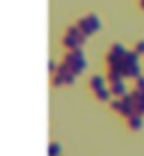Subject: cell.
<instances>
[{"label":"cell","instance_id":"obj_24","mask_svg":"<svg viewBox=\"0 0 144 156\" xmlns=\"http://www.w3.org/2000/svg\"><path fill=\"white\" fill-rule=\"evenodd\" d=\"M86 37H88L86 34H83L82 31H81V33H79L78 36H76V41H78V44H79V45H82L83 43L86 41Z\"/></svg>","mask_w":144,"mask_h":156},{"label":"cell","instance_id":"obj_1","mask_svg":"<svg viewBox=\"0 0 144 156\" xmlns=\"http://www.w3.org/2000/svg\"><path fill=\"white\" fill-rule=\"evenodd\" d=\"M122 58L127 62L129 66H132V64H137V60H139V53H137V51H126V54H124Z\"/></svg>","mask_w":144,"mask_h":156},{"label":"cell","instance_id":"obj_18","mask_svg":"<svg viewBox=\"0 0 144 156\" xmlns=\"http://www.w3.org/2000/svg\"><path fill=\"white\" fill-rule=\"evenodd\" d=\"M72 53H74L75 58H83V53H82V50H81V45L79 44H76L74 48H72Z\"/></svg>","mask_w":144,"mask_h":156},{"label":"cell","instance_id":"obj_26","mask_svg":"<svg viewBox=\"0 0 144 156\" xmlns=\"http://www.w3.org/2000/svg\"><path fill=\"white\" fill-rule=\"evenodd\" d=\"M93 31H95V30L92 29V26H91V24H88L86 27H85V29H82V33H83V34H86V36H91V34L93 33Z\"/></svg>","mask_w":144,"mask_h":156},{"label":"cell","instance_id":"obj_22","mask_svg":"<svg viewBox=\"0 0 144 156\" xmlns=\"http://www.w3.org/2000/svg\"><path fill=\"white\" fill-rule=\"evenodd\" d=\"M71 73H72L74 75H79L81 73H82V68H81V67H78V66H76V64L74 62V64L71 66Z\"/></svg>","mask_w":144,"mask_h":156},{"label":"cell","instance_id":"obj_23","mask_svg":"<svg viewBox=\"0 0 144 156\" xmlns=\"http://www.w3.org/2000/svg\"><path fill=\"white\" fill-rule=\"evenodd\" d=\"M89 24V21H88V19L86 17H85V19H79L78 20V23H76V26H78L79 29L82 30V29H85V27H86V26Z\"/></svg>","mask_w":144,"mask_h":156},{"label":"cell","instance_id":"obj_17","mask_svg":"<svg viewBox=\"0 0 144 156\" xmlns=\"http://www.w3.org/2000/svg\"><path fill=\"white\" fill-rule=\"evenodd\" d=\"M82 30L79 29L78 26H71V27H68V34H71V36H74V37H76L79 33H81Z\"/></svg>","mask_w":144,"mask_h":156},{"label":"cell","instance_id":"obj_20","mask_svg":"<svg viewBox=\"0 0 144 156\" xmlns=\"http://www.w3.org/2000/svg\"><path fill=\"white\" fill-rule=\"evenodd\" d=\"M130 95H132V98H133V102H139V101H140V97H141V91L137 88V90H134Z\"/></svg>","mask_w":144,"mask_h":156},{"label":"cell","instance_id":"obj_15","mask_svg":"<svg viewBox=\"0 0 144 156\" xmlns=\"http://www.w3.org/2000/svg\"><path fill=\"white\" fill-rule=\"evenodd\" d=\"M76 61V58H75V55H74V53H69V54H66L65 57H64V62L65 64H68V66H72L74 62Z\"/></svg>","mask_w":144,"mask_h":156},{"label":"cell","instance_id":"obj_10","mask_svg":"<svg viewBox=\"0 0 144 156\" xmlns=\"http://www.w3.org/2000/svg\"><path fill=\"white\" fill-rule=\"evenodd\" d=\"M69 71H71V67L68 66V64H65V62L57 67V74H58V75H62V77H64L65 74H68Z\"/></svg>","mask_w":144,"mask_h":156},{"label":"cell","instance_id":"obj_5","mask_svg":"<svg viewBox=\"0 0 144 156\" xmlns=\"http://www.w3.org/2000/svg\"><path fill=\"white\" fill-rule=\"evenodd\" d=\"M91 88H93L95 91H98L99 88H103V78L96 75L91 80Z\"/></svg>","mask_w":144,"mask_h":156},{"label":"cell","instance_id":"obj_12","mask_svg":"<svg viewBox=\"0 0 144 156\" xmlns=\"http://www.w3.org/2000/svg\"><path fill=\"white\" fill-rule=\"evenodd\" d=\"M129 68H130V77H140V67L137 64H132V66H129Z\"/></svg>","mask_w":144,"mask_h":156},{"label":"cell","instance_id":"obj_28","mask_svg":"<svg viewBox=\"0 0 144 156\" xmlns=\"http://www.w3.org/2000/svg\"><path fill=\"white\" fill-rule=\"evenodd\" d=\"M136 51H137L139 54L144 53V41H140V43L136 45Z\"/></svg>","mask_w":144,"mask_h":156},{"label":"cell","instance_id":"obj_8","mask_svg":"<svg viewBox=\"0 0 144 156\" xmlns=\"http://www.w3.org/2000/svg\"><path fill=\"white\" fill-rule=\"evenodd\" d=\"M112 53H115L116 55H119V57H123L124 54H126V50H124L123 45L113 44V45H112Z\"/></svg>","mask_w":144,"mask_h":156},{"label":"cell","instance_id":"obj_30","mask_svg":"<svg viewBox=\"0 0 144 156\" xmlns=\"http://www.w3.org/2000/svg\"><path fill=\"white\" fill-rule=\"evenodd\" d=\"M48 68H49V71H54V70H55V68H57V66H55V62H54L52 60L49 61V66H48Z\"/></svg>","mask_w":144,"mask_h":156},{"label":"cell","instance_id":"obj_6","mask_svg":"<svg viewBox=\"0 0 144 156\" xmlns=\"http://www.w3.org/2000/svg\"><path fill=\"white\" fill-rule=\"evenodd\" d=\"M86 19H88V21H89V24L92 26V29L95 30V31H96V30L100 29V23H99L98 17H96L95 14H88Z\"/></svg>","mask_w":144,"mask_h":156},{"label":"cell","instance_id":"obj_2","mask_svg":"<svg viewBox=\"0 0 144 156\" xmlns=\"http://www.w3.org/2000/svg\"><path fill=\"white\" fill-rule=\"evenodd\" d=\"M110 92L113 95H119V97H122V95L126 92V88H124L123 82H115V84H112Z\"/></svg>","mask_w":144,"mask_h":156},{"label":"cell","instance_id":"obj_11","mask_svg":"<svg viewBox=\"0 0 144 156\" xmlns=\"http://www.w3.org/2000/svg\"><path fill=\"white\" fill-rule=\"evenodd\" d=\"M59 145L58 144H51L48 149V156H58L59 155Z\"/></svg>","mask_w":144,"mask_h":156},{"label":"cell","instance_id":"obj_21","mask_svg":"<svg viewBox=\"0 0 144 156\" xmlns=\"http://www.w3.org/2000/svg\"><path fill=\"white\" fill-rule=\"evenodd\" d=\"M61 84H64V77L62 75H57L52 78V85L54 87H59Z\"/></svg>","mask_w":144,"mask_h":156},{"label":"cell","instance_id":"obj_3","mask_svg":"<svg viewBox=\"0 0 144 156\" xmlns=\"http://www.w3.org/2000/svg\"><path fill=\"white\" fill-rule=\"evenodd\" d=\"M129 126L133 131H137L141 128V116H130L129 118Z\"/></svg>","mask_w":144,"mask_h":156},{"label":"cell","instance_id":"obj_29","mask_svg":"<svg viewBox=\"0 0 144 156\" xmlns=\"http://www.w3.org/2000/svg\"><path fill=\"white\" fill-rule=\"evenodd\" d=\"M137 111L140 112V114H144V102H143V101L137 102Z\"/></svg>","mask_w":144,"mask_h":156},{"label":"cell","instance_id":"obj_27","mask_svg":"<svg viewBox=\"0 0 144 156\" xmlns=\"http://www.w3.org/2000/svg\"><path fill=\"white\" fill-rule=\"evenodd\" d=\"M137 88L140 91L144 90V77H139L137 78Z\"/></svg>","mask_w":144,"mask_h":156},{"label":"cell","instance_id":"obj_32","mask_svg":"<svg viewBox=\"0 0 144 156\" xmlns=\"http://www.w3.org/2000/svg\"><path fill=\"white\" fill-rule=\"evenodd\" d=\"M143 94H144V90H143Z\"/></svg>","mask_w":144,"mask_h":156},{"label":"cell","instance_id":"obj_16","mask_svg":"<svg viewBox=\"0 0 144 156\" xmlns=\"http://www.w3.org/2000/svg\"><path fill=\"white\" fill-rule=\"evenodd\" d=\"M122 104H124V105H132L133 104V98L130 94H126L124 92L123 95H122Z\"/></svg>","mask_w":144,"mask_h":156},{"label":"cell","instance_id":"obj_25","mask_svg":"<svg viewBox=\"0 0 144 156\" xmlns=\"http://www.w3.org/2000/svg\"><path fill=\"white\" fill-rule=\"evenodd\" d=\"M112 109H115V111H120V108L123 107V104H122V101H113V102L110 104Z\"/></svg>","mask_w":144,"mask_h":156},{"label":"cell","instance_id":"obj_9","mask_svg":"<svg viewBox=\"0 0 144 156\" xmlns=\"http://www.w3.org/2000/svg\"><path fill=\"white\" fill-rule=\"evenodd\" d=\"M96 98L100 99V101H107V98H109V91L105 90V88H99V90L96 91Z\"/></svg>","mask_w":144,"mask_h":156},{"label":"cell","instance_id":"obj_19","mask_svg":"<svg viewBox=\"0 0 144 156\" xmlns=\"http://www.w3.org/2000/svg\"><path fill=\"white\" fill-rule=\"evenodd\" d=\"M74 80H75V75L72 74V73H68V74L64 75V84H68V85H71V84H74Z\"/></svg>","mask_w":144,"mask_h":156},{"label":"cell","instance_id":"obj_7","mask_svg":"<svg viewBox=\"0 0 144 156\" xmlns=\"http://www.w3.org/2000/svg\"><path fill=\"white\" fill-rule=\"evenodd\" d=\"M107 78H109V81L112 82V84H115V82H122V74L120 73H117V71H109V75H107Z\"/></svg>","mask_w":144,"mask_h":156},{"label":"cell","instance_id":"obj_4","mask_svg":"<svg viewBox=\"0 0 144 156\" xmlns=\"http://www.w3.org/2000/svg\"><path fill=\"white\" fill-rule=\"evenodd\" d=\"M76 44H78V41H76V37H74V36L66 34L65 37H64V45L68 47V48H74Z\"/></svg>","mask_w":144,"mask_h":156},{"label":"cell","instance_id":"obj_13","mask_svg":"<svg viewBox=\"0 0 144 156\" xmlns=\"http://www.w3.org/2000/svg\"><path fill=\"white\" fill-rule=\"evenodd\" d=\"M119 112H120V115L122 116H127L129 118V116L132 115V105H124L123 104V107L120 108Z\"/></svg>","mask_w":144,"mask_h":156},{"label":"cell","instance_id":"obj_14","mask_svg":"<svg viewBox=\"0 0 144 156\" xmlns=\"http://www.w3.org/2000/svg\"><path fill=\"white\" fill-rule=\"evenodd\" d=\"M120 58H122V57L116 55L115 53H112V51H110V54L107 55V62H109V66H113V64H116V62L120 61Z\"/></svg>","mask_w":144,"mask_h":156},{"label":"cell","instance_id":"obj_31","mask_svg":"<svg viewBox=\"0 0 144 156\" xmlns=\"http://www.w3.org/2000/svg\"><path fill=\"white\" fill-rule=\"evenodd\" d=\"M140 4H141V7L144 9V0H141V3H140Z\"/></svg>","mask_w":144,"mask_h":156}]
</instances>
